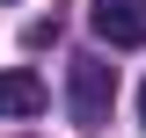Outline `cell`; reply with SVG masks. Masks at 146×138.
I'll use <instances>...</instances> for the list:
<instances>
[{"label": "cell", "instance_id": "cell-3", "mask_svg": "<svg viewBox=\"0 0 146 138\" xmlns=\"http://www.w3.org/2000/svg\"><path fill=\"white\" fill-rule=\"evenodd\" d=\"M44 102H51V95H44V80H36V73H22V66L0 73V116H36Z\"/></svg>", "mask_w": 146, "mask_h": 138}, {"label": "cell", "instance_id": "cell-1", "mask_svg": "<svg viewBox=\"0 0 146 138\" xmlns=\"http://www.w3.org/2000/svg\"><path fill=\"white\" fill-rule=\"evenodd\" d=\"M110 102H117V73H110L102 58H73V124H80V131H102Z\"/></svg>", "mask_w": 146, "mask_h": 138}, {"label": "cell", "instance_id": "cell-4", "mask_svg": "<svg viewBox=\"0 0 146 138\" xmlns=\"http://www.w3.org/2000/svg\"><path fill=\"white\" fill-rule=\"evenodd\" d=\"M139 124H146V87H139Z\"/></svg>", "mask_w": 146, "mask_h": 138}, {"label": "cell", "instance_id": "cell-2", "mask_svg": "<svg viewBox=\"0 0 146 138\" xmlns=\"http://www.w3.org/2000/svg\"><path fill=\"white\" fill-rule=\"evenodd\" d=\"M95 36L102 44H117V51H139L146 44V0H95Z\"/></svg>", "mask_w": 146, "mask_h": 138}]
</instances>
